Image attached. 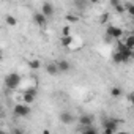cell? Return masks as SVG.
I'll return each instance as SVG.
<instances>
[{"instance_id": "cell-1", "label": "cell", "mask_w": 134, "mask_h": 134, "mask_svg": "<svg viewBox=\"0 0 134 134\" xmlns=\"http://www.w3.org/2000/svg\"><path fill=\"white\" fill-rule=\"evenodd\" d=\"M21 84V76L18 73H10L5 76V85L10 88V90H16Z\"/></svg>"}, {"instance_id": "cell-2", "label": "cell", "mask_w": 134, "mask_h": 134, "mask_svg": "<svg viewBox=\"0 0 134 134\" xmlns=\"http://www.w3.org/2000/svg\"><path fill=\"white\" fill-rule=\"evenodd\" d=\"M115 52H118V54L121 55V58H123V62H125V63H126V62H129V60H131V57H132V51H131V49H128L121 41H118Z\"/></svg>"}, {"instance_id": "cell-3", "label": "cell", "mask_w": 134, "mask_h": 134, "mask_svg": "<svg viewBox=\"0 0 134 134\" xmlns=\"http://www.w3.org/2000/svg\"><path fill=\"white\" fill-rule=\"evenodd\" d=\"M13 112H14L16 117H29L32 114V109H30V106H27V104L22 103V104H16L14 109H13Z\"/></svg>"}, {"instance_id": "cell-4", "label": "cell", "mask_w": 134, "mask_h": 134, "mask_svg": "<svg viewBox=\"0 0 134 134\" xmlns=\"http://www.w3.org/2000/svg\"><path fill=\"white\" fill-rule=\"evenodd\" d=\"M35 98H36V88H27V90L24 92V96H22L24 104L30 106V104L35 101Z\"/></svg>"}, {"instance_id": "cell-5", "label": "cell", "mask_w": 134, "mask_h": 134, "mask_svg": "<svg viewBox=\"0 0 134 134\" xmlns=\"http://www.w3.org/2000/svg\"><path fill=\"white\" fill-rule=\"evenodd\" d=\"M118 125H120V120L106 118V120L103 121V129H107V131H112V132H115V131H117V128H118Z\"/></svg>"}, {"instance_id": "cell-6", "label": "cell", "mask_w": 134, "mask_h": 134, "mask_svg": "<svg viewBox=\"0 0 134 134\" xmlns=\"http://www.w3.org/2000/svg\"><path fill=\"white\" fill-rule=\"evenodd\" d=\"M123 36V30L115 27V25H109L107 27V38H114V40H120Z\"/></svg>"}, {"instance_id": "cell-7", "label": "cell", "mask_w": 134, "mask_h": 134, "mask_svg": "<svg viewBox=\"0 0 134 134\" xmlns=\"http://www.w3.org/2000/svg\"><path fill=\"white\" fill-rule=\"evenodd\" d=\"M60 121L65 123V125H71V123L74 121V115H73L71 112L63 110V112H60Z\"/></svg>"}, {"instance_id": "cell-8", "label": "cell", "mask_w": 134, "mask_h": 134, "mask_svg": "<svg viewBox=\"0 0 134 134\" xmlns=\"http://www.w3.org/2000/svg\"><path fill=\"white\" fill-rule=\"evenodd\" d=\"M79 123H81L82 126H85V128H90V126L93 125V117L88 115V114H82V115L79 117Z\"/></svg>"}, {"instance_id": "cell-9", "label": "cell", "mask_w": 134, "mask_h": 134, "mask_svg": "<svg viewBox=\"0 0 134 134\" xmlns=\"http://www.w3.org/2000/svg\"><path fill=\"white\" fill-rule=\"evenodd\" d=\"M55 65H57V68H58V73H65V71H68L70 68H71V63L68 62V60H58V62H55Z\"/></svg>"}, {"instance_id": "cell-10", "label": "cell", "mask_w": 134, "mask_h": 134, "mask_svg": "<svg viewBox=\"0 0 134 134\" xmlns=\"http://www.w3.org/2000/svg\"><path fill=\"white\" fill-rule=\"evenodd\" d=\"M40 13L44 14L46 18H47V16H52V14H54V7H52V3L44 2V3L41 5V11H40Z\"/></svg>"}, {"instance_id": "cell-11", "label": "cell", "mask_w": 134, "mask_h": 134, "mask_svg": "<svg viewBox=\"0 0 134 134\" xmlns=\"http://www.w3.org/2000/svg\"><path fill=\"white\" fill-rule=\"evenodd\" d=\"M33 21L36 22V25L44 27V25H46V22H47V18H46L44 14H41V13H35V14H33Z\"/></svg>"}, {"instance_id": "cell-12", "label": "cell", "mask_w": 134, "mask_h": 134, "mask_svg": "<svg viewBox=\"0 0 134 134\" xmlns=\"http://www.w3.org/2000/svg\"><path fill=\"white\" fill-rule=\"evenodd\" d=\"M46 73H47L49 76H57V74H58V68H57L55 62H51V63L46 65Z\"/></svg>"}, {"instance_id": "cell-13", "label": "cell", "mask_w": 134, "mask_h": 134, "mask_svg": "<svg viewBox=\"0 0 134 134\" xmlns=\"http://www.w3.org/2000/svg\"><path fill=\"white\" fill-rule=\"evenodd\" d=\"M128 49H131L132 51V47H134V35H128L126 36V43H123Z\"/></svg>"}, {"instance_id": "cell-14", "label": "cell", "mask_w": 134, "mask_h": 134, "mask_svg": "<svg viewBox=\"0 0 134 134\" xmlns=\"http://www.w3.org/2000/svg\"><path fill=\"white\" fill-rule=\"evenodd\" d=\"M62 44L66 46V47L71 46V44H73V36H71V35H68V36H62Z\"/></svg>"}, {"instance_id": "cell-15", "label": "cell", "mask_w": 134, "mask_h": 134, "mask_svg": "<svg viewBox=\"0 0 134 134\" xmlns=\"http://www.w3.org/2000/svg\"><path fill=\"white\" fill-rule=\"evenodd\" d=\"M121 93H123V92H121V88H120V87H112V88H110V95H112L114 98L121 96Z\"/></svg>"}, {"instance_id": "cell-16", "label": "cell", "mask_w": 134, "mask_h": 134, "mask_svg": "<svg viewBox=\"0 0 134 134\" xmlns=\"http://www.w3.org/2000/svg\"><path fill=\"white\" fill-rule=\"evenodd\" d=\"M5 21H7V24H8V25H11V27H14V25L18 24L16 18H14V16H11V14H8V16L5 18Z\"/></svg>"}, {"instance_id": "cell-17", "label": "cell", "mask_w": 134, "mask_h": 134, "mask_svg": "<svg viewBox=\"0 0 134 134\" xmlns=\"http://www.w3.org/2000/svg\"><path fill=\"white\" fill-rule=\"evenodd\" d=\"M112 60H114V63H117V65L125 63V62H123V58H121V55H120L118 52H114V54H112Z\"/></svg>"}, {"instance_id": "cell-18", "label": "cell", "mask_w": 134, "mask_h": 134, "mask_svg": "<svg viewBox=\"0 0 134 134\" xmlns=\"http://www.w3.org/2000/svg\"><path fill=\"white\" fill-rule=\"evenodd\" d=\"M29 66H30V68H33V70H38L40 66H41V62L40 60H30L29 62Z\"/></svg>"}, {"instance_id": "cell-19", "label": "cell", "mask_w": 134, "mask_h": 134, "mask_svg": "<svg viewBox=\"0 0 134 134\" xmlns=\"http://www.w3.org/2000/svg\"><path fill=\"white\" fill-rule=\"evenodd\" d=\"M114 8H115L117 13H125V5H121V3H117Z\"/></svg>"}, {"instance_id": "cell-20", "label": "cell", "mask_w": 134, "mask_h": 134, "mask_svg": "<svg viewBox=\"0 0 134 134\" xmlns=\"http://www.w3.org/2000/svg\"><path fill=\"white\" fill-rule=\"evenodd\" d=\"M81 134H98V132H96V131H95V129L90 126V128H85V129H84Z\"/></svg>"}, {"instance_id": "cell-21", "label": "cell", "mask_w": 134, "mask_h": 134, "mask_svg": "<svg viewBox=\"0 0 134 134\" xmlns=\"http://www.w3.org/2000/svg\"><path fill=\"white\" fill-rule=\"evenodd\" d=\"M66 21H68V22H77V16H74V14H66Z\"/></svg>"}, {"instance_id": "cell-22", "label": "cell", "mask_w": 134, "mask_h": 134, "mask_svg": "<svg viewBox=\"0 0 134 134\" xmlns=\"http://www.w3.org/2000/svg\"><path fill=\"white\" fill-rule=\"evenodd\" d=\"M70 32H71V29H70V25H66V27L63 29V36H68V35H70Z\"/></svg>"}, {"instance_id": "cell-23", "label": "cell", "mask_w": 134, "mask_h": 134, "mask_svg": "<svg viewBox=\"0 0 134 134\" xmlns=\"http://www.w3.org/2000/svg\"><path fill=\"white\" fill-rule=\"evenodd\" d=\"M74 5H76L77 8H84V7H85V2H77V0H76V2H74Z\"/></svg>"}, {"instance_id": "cell-24", "label": "cell", "mask_w": 134, "mask_h": 134, "mask_svg": "<svg viewBox=\"0 0 134 134\" xmlns=\"http://www.w3.org/2000/svg\"><path fill=\"white\" fill-rule=\"evenodd\" d=\"M117 3H120V2H118V0H112V2H110V5H112V7H115Z\"/></svg>"}, {"instance_id": "cell-25", "label": "cell", "mask_w": 134, "mask_h": 134, "mask_svg": "<svg viewBox=\"0 0 134 134\" xmlns=\"http://www.w3.org/2000/svg\"><path fill=\"white\" fill-rule=\"evenodd\" d=\"M115 134H131V132H128V131H118V132H115Z\"/></svg>"}, {"instance_id": "cell-26", "label": "cell", "mask_w": 134, "mask_h": 134, "mask_svg": "<svg viewBox=\"0 0 134 134\" xmlns=\"http://www.w3.org/2000/svg\"><path fill=\"white\" fill-rule=\"evenodd\" d=\"M14 134H22V132H21L19 129H14Z\"/></svg>"}, {"instance_id": "cell-27", "label": "cell", "mask_w": 134, "mask_h": 134, "mask_svg": "<svg viewBox=\"0 0 134 134\" xmlns=\"http://www.w3.org/2000/svg\"><path fill=\"white\" fill-rule=\"evenodd\" d=\"M43 134H51V132H49L47 129H44V131H43Z\"/></svg>"}, {"instance_id": "cell-28", "label": "cell", "mask_w": 134, "mask_h": 134, "mask_svg": "<svg viewBox=\"0 0 134 134\" xmlns=\"http://www.w3.org/2000/svg\"><path fill=\"white\" fill-rule=\"evenodd\" d=\"M0 115H2V106H0Z\"/></svg>"}, {"instance_id": "cell-29", "label": "cell", "mask_w": 134, "mask_h": 134, "mask_svg": "<svg viewBox=\"0 0 134 134\" xmlns=\"http://www.w3.org/2000/svg\"><path fill=\"white\" fill-rule=\"evenodd\" d=\"M2 57H3V55H2V52H0V60H2Z\"/></svg>"}, {"instance_id": "cell-30", "label": "cell", "mask_w": 134, "mask_h": 134, "mask_svg": "<svg viewBox=\"0 0 134 134\" xmlns=\"http://www.w3.org/2000/svg\"><path fill=\"white\" fill-rule=\"evenodd\" d=\"M0 134H5V132H2V131H0Z\"/></svg>"}]
</instances>
